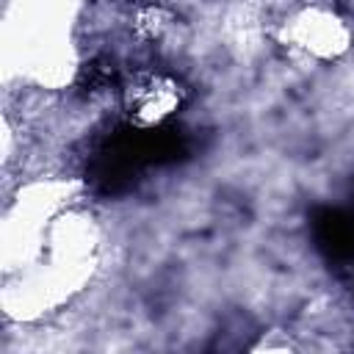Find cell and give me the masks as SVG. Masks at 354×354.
<instances>
[{"instance_id":"6","label":"cell","mask_w":354,"mask_h":354,"mask_svg":"<svg viewBox=\"0 0 354 354\" xmlns=\"http://www.w3.org/2000/svg\"><path fill=\"white\" fill-rule=\"evenodd\" d=\"M136 25H138L141 33H147L152 39V36H160V30L169 25V17L160 8H147V11H141V19Z\"/></svg>"},{"instance_id":"4","label":"cell","mask_w":354,"mask_h":354,"mask_svg":"<svg viewBox=\"0 0 354 354\" xmlns=\"http://www.w3.org/2000/svg\"><path fill=\"white\" fill-rule=\"evenodd\" d=\"M279 47L310 64H332L354 47V28L343 11L324 0L293 6L274 30Z\"/></svg>"},{"instance_id":"5","label":"cell","mask_w":354,"mask_h":354,"mask_svg":"<svg viewBox=\"0 0 354 354\" xmlns=\"http://www.w3.org/2000/svg\"><path fill=\"white\" fill-rule=\"evenodd\" d=\"M183 100H185L183 86L163 72H138L130 77V83L122 91L124 116L130 119V124L141 130L160 127L183 108Z\"/></svg>"},{"instance_id":"3","label":"cell","mask_w":354,"mask_h":354,"mask_svg":"<svg viewBox=\"0 0 354 354\" xmlns=\"http://www.w3.org/2000/svg\"><path fill=\"white\" fill-rule=\"evenodd\" d=\"M83 199V185L72 177H33L6 202L0 224L3 277L28 266L44 246L58 216Z\"/></svg>"},{"instance_id":"2","label":"cell","mask_w":354,"mask_h":354,"mask_svg":"<svg viewBox=\"0 0 354 354\" xmlns=\"http://www.w3.org/2000/svg\"><path fill=\"white\" fill-rule=\"evenodd\" d=\"M86 0H3L0 61L8 83L66 88L83 64Z\"/></svg>"},{"instance_id":"1","label":"cell","mask_w":354,"mask_h":354,"mask_svg":"<svg viewBox=\"0 0 354 354\" xmlns=\"http://www.w3.org/2000/svg\"><path fill=\"white\" fill-rule=\"evenodd\" d=\"M102 230L80 202L69 205L50 230L39 254L3 277V313L11 321L33 324L66 307L100 268Z\"/></svg>"}]
</instances>
